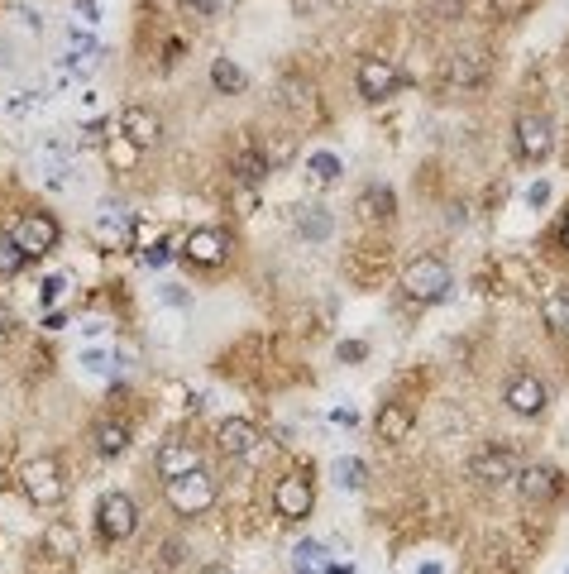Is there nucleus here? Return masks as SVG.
<instances>
[{"label": "nucleus", "instance_id": "aec40b11", "mask_svg": "<svg viewBox=\"0 0 569 574\" xmlns=\"http://www.w3.org/2000/svg\"><path fill=\"white\" fill-rule=\"evenodd\" d=\"M44 551L58 555V560H72V555L82 551V541H77V527H67V522H48V527H44Z\"/></svg>", "mask_w": 569, "mask_h": 574}, {"label": "nucleus", "instance_id": "412c9836", "mask_svg": "<svg viewBox=\"0 0 569 574\" xmlns=\"http://www.w3.org/2000/svg\"><path fill=\"white\" fill-rule=\"evenodd\" d=\"M96 240H101V244H120V240H125V206H120V201H101Z\"/></svg>", "mask_w": 569, "mask_h": 574}, {"label": "nucleus", "instance_id": "c9c22d12", "mask_svg": "<svg viewBox=\"0 0 569 574\" xmlns=\"http://www.w3.org/2000/svg\"><path fill=\"white\" fill-rule=\"evenodd\" d=\"M144 264H168V244H149V249H144Z\"/></svg>", "mask_w": 569, "mask_h": 574}, {"label": "nucleus", "instance_id": "4c0bfd02", "mask_svg": "<svg viewBox=\"0 0 569 574\" xmlns=\"http://www.w3.org/2000/svg\"><path fill=\"white\" fill-rule=\"evenodd\" d=\"M77 10H82V20L96 24V0H77Z\"/></svg>", "mask_w": 569, "mask_h": 574}, {"label": "nucleus", "instance_id": "e433bc0d", "mask_svg": "<svg viewBox=\"0 0 569 574\" xmlns=\"http://www.w3.org/2000/svg\"><path fill=\"white\" fill-rule=\"evenodd\" d=\"M526 201H531V206H546V201H550V187H546V182H536V187L526 192Z\"/></svg>", "mask_w": 569, "mask_h": 574}, {"label": "nucleus", "instance_id": "423d86ee", "mask_svg": "<svg viewBox=\"0 0 569 574\" xmlns=\"http://www.w3.org/2000/svg\"><path fill=\"white\" fill-rule=\"evenodd\" d=\"M550 149H555V125H550L546 115H517V154L526 163H546Z\"/></svg>", "mask_w": 569, "mask_h": 574}, {"label": "nucleus", "instance_id": "39448f33", "mask_svg": "<svg viewBox=\"0 0 569 574\" xmlns=\"http://www.w3.org/2000/svg\"><path fill=\"white\" fill-rule=\"evenodd\" d=\"M15 235V244L24 249V259H39V254H53L58 249V221L53 216H44V211H29V216H20V225L10 230Z\"/></svg>", "mask_w": 569, "mask_h": 574}, {"label": "nucleus", "instance_id": "2f4dec72", "mask_svg": "<svg viewBox=\"0 0 569 574\" xmlns=\"http://www.w3.org/2000/svg\"><path fill=\"white\" fill-rule=\"evenodd\" d=\"M44 106V91H15L10 96V115H29V111H39Z\"/></svg>", "mask_w": 569, "mask_h": 574}, {"label": "nucleus", "instance_id": "a18cd8bd", "mask_svg": "<svg viewBox=\"0 0 569 574\" xmlns=\"http://www.w3.org/2000/svg\"><path fill=\"white\" fill-rule=\"evenodd\" d=\"M421 574H440V570H436V565H426V570H421Z\"/></svg>", "mask_w": 569, "mask_h": 574}, {"label": "nucleus", "instance_id": "9b49d317", "mask_svg": "<svg viewBox=\"0 0 569 574\" xmlns=\"http://www.w3.org/2000/svg\"><path fill=\"white\" fill-rule=\"evenodd\" d=\"M225 254H230V244L220 230H192L187 240H182V259L197 268H220L225 264Z\"/></svg>", "mask_w": 569, "mask_h": 574}, {"label": "nucleus", "instance_id": "5701e85b", "mask_svg": "<svg viewBox=\"0 0 569 574\" xmlns=\"http://www.w3.org/2000/svg\"><path fill=\"white\" fill-rule=\"evenodd\" d=\"M292 570H297V574H330V570H335V560L326 555V546L302 541V546L292 551Z\"/></svg>", "mask_w": 569, "mask_h": 574}, {"label": "nucleus", "instance_id": "ea45409f", "mask_svg": "<svg viewBox=\"0 0 569 574\" xmlns=\"http://www.w3.org/2000/svg\"><path fill=\"white\" fill-rule=\"evenodd\" d=\"M44 331H63V311H48V316H44Z\"/></svg>", "mask_w": 569, "mask_h": 574}, {"label": "nucleus", "instance_id": "ddd939ff", "mask_svg": "<svg viewBox=\"0 0 569 574\" xmlns=\"http://www.w3.org/2000/svg\"><path fill=\"white\" fill-rule=\"evenodd\" d=\"M216 445L220 455H230V460H240V455H254L259 450V426L244 417H230L216 426Z\"/></svg>", "mask_w": 569, "mask_h": 574}, {"label": "nucleus", "instance_id": "c03bdc74", "mask_svg": "<svg viewBox=\"0 0 569 574\" xmlns=\"http://www.w3.org/2000/svg\"><path fill=\"white\" fill-rule=\"evenodd\" d=\"M560 244L569 249V216H565V225H560Z\"/></svg>", "mask_w": 569, "mask_h": 574}, {"label": "nucleus", "instance_id": "1a4fd4ad", "mask_svg": "<svg viewBox=\"0 0 569 574\" xmlns=\"http://www.w3.org/2000/svg\"><path fill=\"white\" fill-rule=\"evenodd\" d=\"M397 82H402V72H397L393 58H378V53H373V58L359 63V96H364V101H383V96H393Z\"/></svg>", "mask_w": 569, "mask_h": 574}, {"label": "nucleus", "instance_id": "0eeeda50", "mask_svg": "<svg viewBox=\"0 0 569 574\" xmlns=\"http://www.w3.org/2000/svg\"><path fill=\"white\" fill-rule=\"evenodd\" d=\"M311 503H316V493H311L307 474H287V479H278V488H273V512H278L283 522H302L311 512Z\"/></svg>", "mask_w": 569, "mask_h": 574}, {"label": "nucleus", "instance_id": "7ed1b4c3", "mask_svg": "<svg viewBox=\"0 0 569 574\" xmlns=\"http://www.w3.org/2000/svg\"><path fill=\"white\" fill-rule=\"evenodd\" d=\"M24 493L39 503V508H58L67 498V484H63V464L53 455H39V460L24 464Z\"/></svg>", "mask_w": 569, "mask_h": 574}, {"label": "nucleus", "instance_id": "c85d7f7f", "mask_svg": "<svg viewBox=\"0 0 569 574\" xmlns=\"http://www.w3.org/2000/svg\"><path fill=\"white\" fill-rule=\"evenodd\" d=\"M24 264H29V259H24L20 244H15V235H0V278H15Z\"/></svg>", "mask_w": 569, "mask_h": 574}, {"label": "nucleus", "instance_id": "cd10ccee", "mask_svg": "<svg viewBox=\"0 0 569 574\" xmlns=\"http://www.w3.org/2000/svg\"><path fill=\"white\" fill-rule=\"evenodd\" d=\"M139 154H144V149H134V144H130V139H125V134H120V130L110 134L106 158H110V163H115V168H134V163H139Z\"/></svg>", "mask_w": 569, "mask_h": 574}, {"label": "nucleus", "instance_id": "f03ea898", "mask_svg": "<svg viewBox=\"0 0 569 574\" xmlns=\"http://www.w3.org/2000/svg\"><path fill=\"white\" fill-rule=\"evenodd\" d=\"M216 503V479L206 474V469H192V474H177L168 479V508L177 517H201V512H211Z\"/></svg>", "mask_w": 569, "mask_h": 574}, {"label": "nucleus", "instance_id": "6ab92c4d", "mask_svg": "<svg viewBox=\"0 0 569 574\" xmlns=\"http://www.w3.org/2000/svg\"><path fill=\"white\" fill-rule=\"evenodd\" d=\"M230 173L240 177L244 187H259V182H268V177H273V168H268V163H263L254 149H240V154H230Z\"/></svg>", "mask_w": 569, "mask_h": 574}, {"label": "nucleus", "instance_id": "79ce46f5", "mask_svg": "<svg viewBox=\"0 0 569 574\" xmlns=\"http://www.w3.org/2000/svg\"><path fill=\"white\" fill-rule=\"evenodd\" d=\"M450 10H464V0H440V15H450Z\"/></svg>", "mask_w": 569, "mask_h": 574}, {"label": "nucleus", "instance_id": "72a5a7b5", "mask_svg": "<svg viewBox=\"0 0 569 574\" xmlns=\"http://www.w3.org/2000/svg\"><path fill=\"white\" fill-rule=\"evenodd\" d=\"M77 364H82L87 374H110V364H115V359H110L106 350H87L82 359H77Z\"/></svg>", "mask_w": 569, "mask_h": 574}, {"label": "nucleus", "instance_id": "393cba45", "mask_svg": "<svg viewBox=\"0 0 569 574\" xmlns=\"http://www.w3.org/2000/svg\"><path fill=\"white\" fill-rule=\"evenodd\" d=\"M359 216L364 221H388L393 216V192L388 187H364L359 192Z\"/></svg>", "mask_w": 569, "mask_h": 574}, {"label": "nucleus", "instance_id": "473e14b6", "mask_svg": "<svg viewBox=\"0 0 569 574\" xmlns=\"http://www.w3.org/2000/svg\"><path fill=\"white\" fill-rule=\"evenodd\" d=\"M493 10H498V20H522L526 10L536 5V0H488Z\"/></svg>", "mask_w": 569, "mask_h": 574}, {"label": "nucleus", "instance_id": "a19ab883", "mask_svg": "<svg viewBox=\"0 0 569 574\" xmlns=\"http://www.w3.org/2000/svg\"><path fill=\"white\" fill-rule=\"evenodd\" d=\"M187 10H197V15H211L216 5H211V0H187Z\"/></svg>", "mask_w": 569, "mask_h": 574}, {"label": "nucleus", "instance_id": "a211bd4d", "mask_svg": "<svg viewBox=\"0 0 569 574\" xmlns=\"http://www.w3.org/2000/svg\"><path fill=\"white\" fill-rule=\"evenodd\" d=\"M378 441H388V445H397V441H407L412 436V407H402V402H383V412H378Z\"/></svg>", "mask_w": 569, "mask_h": 574}, {"label": "nucleus", "instance_id": "f704fd0d", "mask_svg": "<svg viewBox=\"0 0 569 574\" xmlns=\"http://www.w3.org/2000/svg\"><path fill=\"white\" fill-rule=\"evenodd\" d=\"M63 287H67V278H58V273H53V278L44 283V307H53V302L63 297Z\"/></svg>", "mask_w": 569, "mask_h": 574}, {"label": "nucleus", "instance_id": "20e7f679", "mask_svg": "<svg viewBox=\"0 0 569 574\" xmlns=\"http://www.w3.org/2000/svg\"><path fill=\"white\" fill-rule=\"evenodd\" d=\"M96 527L106 541H130L134 527H139V508H134L130 493H106L96 503Z\"/></svg>", "mask_w": 569, "mask_h": 574}, {"label": "nucleus", "instance_id": "c756f323", "mask_svg": "<svg viewBox=\"0 0 569 574\" xmlns=\"http://www.w3.org/2000/svg\"><path fill=\"white\" fill-rule=\"evenodd\" d=\"M307 173L316 177V182H335V177H340V158H335V154H311L307 158Z\"/></svg>", "mask_w": 569, "mask_h": 574}, {"label": "nucleus", "instance_id": "a878e982", "mask_svg": "<svg viewBox=\"0 0 569 574\" xmlns=\"http://www.w3.org/2000/svg\"><path fill=\"white\" fill-rule=\"evenodd\" d=\"M211 87L225 91V96H230V91H244L240 63H230V58H216V63H211Z\"/></svg>", "mask_w": 569, "mask_h": 574}, {"label": "nucleus", "instance_id": "4468645a", "mask_svg": "<svg viewBox=\"0 0 569 574\" xmlns=\"http://www.w3.org/2000/svg\"><path fill=\"white\" fill-rule=\"evenodd\" d=\"M154 469H158V479L168 484V479H177V474L201 469V450L192 441H163V450L154 455Z\"/></svg>", "mask_w": 569, "mask_h": 574}, {"label": "nucleus", "instance_id": "b1692460", "mask_svg": "<svg viewBox=\"0 0 569 574\" xmlns=\"http://www.w3.org/2000/svg\"><path fill=\"white\" fill-rule=\"evenodd\" d=\"M541 316H546L550 331H569V283H555L541 302Z\"/></svg>", "mask_w": 569, "mask_h": 574}, {"label": "nucleus", "instance_id": "f8f14e48", "mask_svg": "<svg viewBox=\"0 0 569 574\" xmlns=\"http://www.w3.org/2000/svg\"><path fill=\"white\" fill-rule=\"evenodd\" d=\"M546 402H550V393H546V383H541V378L517 374L512 383H507V407H512L517 417H541V412H546Z\"/></svg>", "mask_w": 569, "mask_h": 574}, {"label": "nucleus", "instance_id": "6e6552de", "mask_svg": "<svg viewBox=\"0 0 569 574\" xmlns=\"http://www.w3.org/2000/svg\"><path fill=\"white\" fill-rule=\"evenodd\" d=\"M517 493H522L531 508H546V503H555L560 498V469H550V464H526V469H517Z\"/></svg>", "mask_w": 569, "mask_h": 574}, {"label": "nucleus", "instance_id": "f257e3e1", "mask_svg": "<svg viewBox=\"0 0 569 574\" xmlns=\"http://www.w3.org/2000/svg\"><path fill=\"white\" fill-rule=\"evenodd\" d=\"M402 287H407V297H412V302H440V297H450L455 273H450L445 259L421 254V259H412V264L402 268Z\"/></svg>", "mask_w": 569, "mask_h": 574}, {"label": "nucleus", "instance_id": "f3484780", "mask_svg": "<svg viewBox=\"0 0 569 574\" xmlns=\"http://www.w3.org/2000/svg\"><path fill=\"white\" fill-rule=\"evenodd\" d=\"M254 154H259L263 163L278 173V168H287V163L297 158V139H292V134H283V130H268V134H259V139H254Z\"/></svg>", "mask_w": 569, "mask_h": 574}, {"label": "nucleus", "instance_id": "2eb2a0df", "mask_svg": "<svg viewBox=\"0 0 569 574\" xmlns=\"http://www.w3.org/2000/svg\"><path fill=\"white\" fill-rule=\"evenodd\" d=\"M120 134L130 139L134 149H154L158 139H163V120L154 111H144V106H130V111L120 115Z\"/></svg>", "mask_w": 569, "mask_h": 574}, {"label": "nucleus", "instance_id": "37998d69", "mask_svg": "<svg viewBox=\"0 0 569 574\" xmlns=\"http://www.w3.org/2000/svg\"><path fill=\"white\" fill-rule=\"evenodd\" d=\"M197 574H235L230 565H206V570H197Z\"/></svg>", "mask_w": 569, "mask_h": 574}, {"label": "nucleus", "instance_id": "7c9ffc66", "mask_svg": "<svg viewBox=\"0 0 569 574\" xmlns=\"http://www.w3.org/2000/svg\"><path fill=\"white\" fill-rule=\"evenodd\" d=\"M335 484H340V488H359V484H364V460H335Z\"/></svg>", "mask_w": 569, "mask_h": 574}, {"label": "nucleus", "instance_id": "4be33fe9", "mask_svg": "<svg viewBox=\"0 0 569 574\" xmlns=\"http://www.w3.org/2000/svg\"><path fill=\"white\" fill-rule=\"evenodd\" d=\"M91 441H96L101 455H120V450L130 445V426H125V421H96V426H91Z\"/></svg>", "mask_w": 569, "mask_h": 574}, {"label": "nucleus", "instance_id": "9d476101", "mask_svg": "<svg viewBox=\"0 0 569 574\" xmlns=\"http://www.w3.org/2000/svg\"><path fill=\"white\" fill-rule=\"evenodd\" d=\"M469 474H474L479 484H488V488H503V484L517 479V460H512L507 450H498V445H483L479 455L469 460Z\"/></svg>", "mask_w": 569, "mask_h": 574}, {"label": "nucleus", "instance_id": "bb28decb", "mask_svg": "<svg viewBox=\"0 0 569 574\" xmlns=\"http://www.w3.org/2000/svg\"><path fill=\"white\" fill-rule=\"evenodd\" d=\"M297 230H302V235H311V240H326V235H330L326 206H302V211H297Z\"/></svg>", "mask_w": 569, "mask_h": 574}, {"label": "nucleus", "instance_id": "58836bf2", "mask_svg": "<svg viewBox=\"0 0 569 574\" xmlns=\"http://www.w3.org/2000/svg\"><path fill=\"white\" fill-rule=\"evenodd\" d=\"M340 359H364V345L354 340V345H340Z\"/></svg>", "mask_w": 569, "mask_h": 574}, {"label": "nucleus", "instance_id": "dca6fc26", "mask_svg": "<svg viewBox=\"0 0 569 574\" xmlns=\"http://www.w3.org/2000/svg\"><path fill=\"white\" fill-rule=\"evenodd\" d=\"M483 77H488V53L483 48H464V53H455L445 63V82L450 87H479Z\"/></svg>", "mask_w": 569, "mask_h": 574}]
</instances>
